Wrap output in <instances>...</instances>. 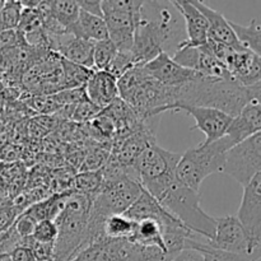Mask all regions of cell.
<instances>
[{"label":"cell","instance_id":"obj_36","mask_svg":"<svg viewBox=\"0 0 261 261\" xmlns=\"http://www.w3.org/2000/svg\"><path fill=\"white\" fill-rule=\"evenodd\" d=\"M9 257L12 261H37L31 247L23 246V245L13 249L9 252Z\"/></svg>","mask_w":261,"mask_h":261},{"label":"cell","instance_id":"obj_6","mask_svg":"<svg viewBox=\"0 0 261 261\" xmlns=\"http://www.w3.org/2000/svg\"><path fill=\"white\" fill-rule=\"evenodd\" d=\"M155 200L186 228L205 239L208 244L213 240L216 233V218L201 208L199 191L182 185L176 178L175 182Z\"/></svg>","mask_w":261,"mask_h":261},{"label":"cell","instance_id":"obj_8","mask_svg":"<svg viewBox=\"0 0 261 261\" xmlns=\"http://www.w3.org/2000/svg\"><path fill=\"white\" fill-rule=\"evenodd\" d=\"M143 4V0H101L109 40L116 46L117 51H132Z\"/></svg>","mask_w":261,"mask_h":261},{"label":"cell","instance_id":"obj_13","mask_svg":"<svg viewBox=\"0 0 261 261\" xmlns=\"http://www.w3.org/2000/svg\"><path fill=\"white\" fill-rule=\"evenodd\" d=\"M181 111L194 117L195 125L191 127V130H200L205 135V140L203 143H206V144L223 138L233 120V117L229 116L226 112L216 109H209V107L180 106L173 110L172 112Z\"/></svg>","mask_w":261,"mask_h":261},{"label":"cell","instance_id":"obj_24","mask_svg":"<svg viewBox=\"0 0 261 261\" xmlns=\"http://www.w3.org/2000/svg\"><path fill=\"white\" fill-rule=\"evenodd\" d=\"M135 229V222L125 214L110 216L103 223V237L109 240H130Z\"/></svg>","mask_w":261,"mask_h":261},{"label":"cell","instance_id":"obj_34","mask_svg":"<svg viewBox=\"0 0 261 261\" xmlns=\"http://www.w3.org/2000/svg\"><path fill=\"white\" fill-rule=\"evenodd\" d=\"M25 40L17 30L13 31H2L0 32V53L9 48L18 47L20 45H24Z\"/></svg>","mask_w":261,"mask_h":261},{"label":"cell","instance_id":"obj_39","mask_svg":"<svg viewBox=\"0 0 261 261\" xmlns=\"http://www.w3.org/2000/svg\"><path fill=\"white\" fill-rule=\"evenodd\" d=\"M247 94L251 103L261 105V81L251 87H247Z\"/></svg>","mask_w":261,"mask_h":261},{"label":"cell","instance_id":"obj_11","mask_svg":"<svg viewBox=\"0 0 261 261\" xmlns=\"http://www.w3.org/2000/svg\"><path fill=\"white\" fill-rule=\"evenodd\" d=\"M208 245L213 249L242 255V256L250 257L251 255L250 240L236 216L216 218V233Z\"/></svg>","mask_w":261,"mask_h":261},{"label":"cell","instance_id":"obj_17","mask_svg":"<svg viewBox=\"0 0 261 261\" xmlns=\"http://www.w3.org/2000/svg\"><path fill=\"white\" fill-rule=\"evenodd\" d=\"M172 3L184 19L186 32L185 43L194 47L205 45L208 42L209 25L203 13L199 12L190 0H173Z\"/></svg>","mask_w":261,"mask_h":261},{"label":"cell","instance_id":"obj_21","mask_svg":"<svg viewBox=\"0 0 261 261\" xmlns=\"http://www.w3.org/2000/svg\"><path fill=\"white\" fill-rule=\"evenodd\" d=\"M69 33L78 38L92 41V42H98V41L109 38V31H107L103 17L89 14L83 10L79 12L78 20L69 30Z\"/></svg>","mask_w":261,"mask_h":261},{"label":"cell","instance_id":"obj_1","mask_svg":"<svg viewBox=\"0 0 261 261\" xmlns=\"http://www.w3.org/2000/svg\"><path fill=\"white\" fill-rule=\"evenodd\" d=\"M181 18L172 2H144L132 48L137 65H145L161 53L173 55L186 41Z\"/></svg>","mask_w":261,"mask_h":261},{"label":"cell","instance_id":"obj_30","mask_svg":"<svg viewBox=\"0 0 261 261\" xmlns=\"http://www.w3.org/2000/svg\"><path fill=\"white\" fill-rule=\"evenodd\" d=\"M134 66H137V61H135L133 51H117L115 58L107 66L106 71L112 74L119 81L124 74H126Z\"/></svg>","mask_w":261,"mask_h":261},{"label":"cell","instance_id":"obj_38","mask_svg":"<svg viewBox=\"0 0 261 261\" xmlns=\"http://www.w3.org/2000/svg\"><path fill=\"white\" fill-rule=\"evenodd\" d=\"M15 221V213L8 209H2L0 211V233L8 231L13 226Z\"/></svg>","mask_w":261,"mask_h":261},{"label":"cell","instance_id":"obj_23","mask_svg":"<svg viewBox=\"0 0 261 261\" xmlns=\"http://www.w3.org/2000/svg\"><path fill=\"white\" fill-rule=\"evenodd\" d=\"M229 22L242 46L261 58V24L255 19L246 25L239 24L232 20Z\"/></svg>","mask_w":261,"mask_h":261},{"label":"cell","instance_id":"obj_29","mask_svg":"<svg viewBox=\"0 0 261 261\" xmlns=\"http://www.w3.org/2000/svg\"><path fill=\"white\" fill-rule=\"evenodd\" d=\"M117 53V48L111 41L107 40L94 42L93 66L94 70H106Z\"/></svg>","mask_w":261,"mask_h":261},{"label":"cell","instance_id":"obj_26","mask_svg":"<svg viewBox=\"0 0 261 261\" xmlns=\"http://www.w3.org/2000/svg\"><path fill=\"white\" fill-rule=\"evenodd\" d=\"M74 186H75L74 191H76V193L94 198L103 186V176H102L101 170L82 171L74 178Z\"/></svg>","mask_w":261,"mask_h":261},{"label":"cell","instance_id":"obj_5","mask_svg":"<svg viewBox=\"0 0 261 261\" xmlns=\"http://www.w3.org/2000/svg\"><path fill=\"white\" fill-rule=\"evenodd\" d=\"M232 147V142L224 135L213 143H200L198 147L188 149L178 161L176 178L182 185L199 191L206 177L223 173L227 152Z\"/></svg>","mask_w":261,"mask_h":261},{"label":"cell","instance_id":"obj_25","mask_svg":"<svg viewBox=\"0 0 261 261\" xmlns=\"http://www.w3.org/2000/svg\"><path fill=\"white\" fill-rule=\"evenodd\" d=\"M61 70H63L64 87L65 89H78L83 88L87 84L88 79L91 78L94 70L84 66L76 65V64L68 61L66 59L60 56Z\"/></svg>","mask_w":261,"mask_h":261},{"label":"cell","instance_id":"obj_10","mask_svg":"<svg viewBox=\"0 0 261 261\" xmlns=\"http://www.w3.org/2000/svg\"><path fill=\"white\" fill-rule=\"evenodd\" d=\"M236 217L250 240V257L254 261L261 260V173H257L244 186Z\"/></svg>","mask_w":261,"mask_h":261},{"label":"cell","instance_id":"obj_33","mask_svg":"<svg viewBox=\"0 0 261 261\" xmlns=\"http://www.w3.org/2000/svg\"><path fill=\"white\" fill-rule=\"evenodd\" d=\"M36 224H37V222H36L32 217H30L28 214H25L24 212H23L22 214H19V216L15 218L13 227H14L18 236L22 240H24L28 239V237H32Z\"/></svg>","mask_w":261,"mask_h":261},{"label":"cell","instance_id":"obj_31","mask_svg":"<svg viewBox=\"0 0 261 261\" xmlns=\"http://www.w3.org/2000/svg\"><path fill=\"white\" fill-rule=\"evenodd\" d=\"M59 229L58 226L54 221L46 219L41 221L36 224L35 231H33L32 239L35 241L41 242V244H55L56 237H58Z\"/></svg>","mask_w":261,"mask_h":261},{"label":"cell","instance_id":"obj_35","mask_svg":"<svg viewBox=\"0 0 261 261\" xmlns=\"http://www.w3.org/2000/svg\"><path fill=\"white\" fill-rule=\"evenodd\" d=\"M161 261H203V255L195 249H184L175 254L167 255Z\"/></svg>","mask_w":261,"mask_h":261},{"label":"cell","instance_id":"obj_7","mask_svg":"<svg viewBox=\"0 0 261 261\" xmlns=\"http://www.w3.org/2000/svg\"><path fill=\"white\" fill-rule=\"evenodd\" d=\"M181 154L161 148L157 143L148 147L134 165L140 185L158 199L176 181V167Z\"/></svg>","mask_w":261,"mask_h":261},{"label":"cell","instance_id":"obj_19","mask_svg":"<svg viewBox=\"0 0 261 261\" xmlns=\"http://www.w3.org/2000/svg\"><path fill=\"white\" fill-rule=\"evenodd\" d=\"M261 132V105L247 103L236 117H233L226 137L236 145L242 140Z\"/></svg>","mask_w":261,"mask_h":261},{"label":"cell","instance_id":"obj_15","mask_svg":"<svg viewBox=\"0 0 261 261\" xmlns=\"http://www.w3.org/2000/svg\"><path fill=\"white\" fill-rule=\"evenodd\" d=\"M229 75L242 87H251L261 81V58L247 48L232 50L223 61Z\"/></svg>","mask_w":261,"mask_h":261},{"label":"cell","instance_id":"obj_2","mask_svg":"<svg viewBox=\"0 0 261 261\" xmlns=\"http://www.w3.org/2000/svg\"><path fill=\"white\" fill-rule=\"evenodd\" d=\"M250 103L246 87L232 79L209 78L199 74L198 78L178 88H173V107L199 106L216 109L236 117Z\"/></svg>","mask_w":261,"mask_h":261},{"label":"cell","instance_id":"obj_18","mask_svg":"<svg viewBox=\"0 0 261 261\" xmlns=\"http://www.w3.org/2000/svg\"><path fill=\"white\" fill-rule=\"evenodd\" d=\"M86 96L98 109L105 110L119 98L117 78L106 70H94L84 86Z\"/></svg>","mask_w":261,"mask_h":261},{"label":"cell","instance_id":"obj_3","mask_svg":"<svg viewBox=\"0 0 261 261\" xmlns=\"http://www.w3.org/2000/svg\"><path fill=\"white\" fill-rule=\"evenodd\" d=\"M119 96L140 120L158 117L173 107V88L162 86L137 65L117 81Z\"/></svg>","mask_w":261,"mask_h":261},{"label":"cell","instance_id":"obj_37","mask_svg":"<svg viewBox=\"0 0 261 261\" xmlns=\"http://www.w3.org/2000/svg\"><path fill=\"white\" fill-rule=\"evenodd\" d=\"M79 9L83 12L89 13V14L98 15V17H103L102 14V7L101 0H78Z\"/></svg>","mask_w":261,"mask_h":261},{"label":"cell","instance_id":"obj_22","mask_svg":"<svg viewBox=\"0 0 261 261\" xmlns=\"http://www.w3.org/2000/svg\"><path fill=\"white\" fill-rule=\"evenodd\" d=\"M73 193L74 190L60 191L59 194L48 196V198L43 199V200L28 206L24 211V213L28 214L30 217H32L37 223L41 221H46V219L55 221V219L58 218L59 214L61 213V211H63L64 206H65L66 201H68V199L70 198V195Z\"/></svg>","mask_w":261,"mask_h":261},{"label":"cell","instance_id":"obj_16","mask_svg":"<svg viewBox=\"0 0 261 261\" xmlns=\"http://www.w3.org/2000/svg\"><path fill=\"white\" fill-rule=\"evenodd\" d=\"M190 2L198 8L199 12L203 13L204 17L208 20V40L226 45L228 47L234 48V50H244L245 47L237 38L231 22L221 12L213 9L200 0H190Z\"/></svg>","mask_w":261,"mask_h":261},{"label":"cell","instance_id":"obj_9","mask_svg":"<svg viewBox=\"0 0 261 261\" xmlns=\"http://www.w3.org/2000/svg\"><path fill=\"white\" fill-rule=\"evenodd\" d=\"M223 173L242 186L261 173V132L233 145L227 152Z\"/></svg>","mask_w":261,"mask_h":261},{"label":"cell","instance_id":"obj_14","mask_svg":"<svg viewBox=\"0 0 261 261\" xmlns=\"http://www.w3.org/2000/svg\"><path fill=\"white\" fill-rule=\"evenodd\" d=\"M144 66L145 71L154 81L168 88H178L198 78L199 73L180 65L167 53H161Z\"/></svg>","mask_w":261,"mask_h":261},{"label":"cell","instance_id":"obj_20","mask_svg":"<svg viewBox=\"0 0 261 261\" xmlns=\"http://www.w3.org/2000/svg\"><path fill=\"white\" fill-rule=\"evenodd\" d=\"M38 9L42 14H47L48 17L53 18L61 28L68 32L76 23L81 12L75 0H51V2L41 0Z\"/></svg>","mask_w":261,"mask_h":261},{"label":"cell","instance_id":"obj_4","mask_svg":"<svg viewBox=\"0 0 261 261\" xmlns=\"http://www.w3.org/2000/svg\"><path fill=\"white\" fill-rule=\"evenodd\" d=\"M93 198L74 191L55 219L59 233L54 244L53 261H70L89 246L88 218Z\"/></svg>","mask_w":261,"mask_h":261},{"label":"cell","instance_id":"obj_12","mask_svg":"<svg viewBox=\"0 0 261 261\" xmlns=\"http://www.w3.org/2000/svg\"><path fill=\"white\" fill-rule=\"evenodd\" d=\"M172 59L180 65L196 71L204 76L218 79H232L226 66L201 47H194L184 41L173 53ZM233 81V79H232Z\"/></svg>","mask_w":261,"mask_h":261},{"label":"cell","instance_id":"obj_28","mask_svg":"<svg viewBox=\"0 0 261 261\" xmlns=\"http://www.w3.org/2000/svg\"><path fill=\"white\" fill-rule=\"evenodd\" d=\"M23 5L17 0H8L4 2L0 9V32L2 31L17 30L20 22Z\"/></svg>","mask_w":261,"mask_h":261},{"label":"cell","instance_id":"obj_27","mask_svg":"<svg viewBox=\"0 0 261 261\" xmlns=\"http://www.w3.org/2000/svg\"><path fill=\"white\" fill-rule=\"evenodd\" d=\"M189 249H195L200 251L203 255V261H252L247 256L213 249V247L209 246L208 241L203 239L190 241Z\"/></svg>","mask_w":261,"mask_h":261},{"label":"cell","instance_id":"obj_32","mask_svg":"<svg viewBox=\"0 0 261 261\" xmlns=\"http://www.w3.org/2000/svg\"><path fill=\"white\" fill-rule=\"evenodd\" d=\"M101 111L102 110L92 103L89 99H84V101L75 105L73 112H71V119L76 122L86 124V122H91L92 120L96 119L101 114Z\"/></svg>","mask_w":261,"mask_h":261}]
</instances>
